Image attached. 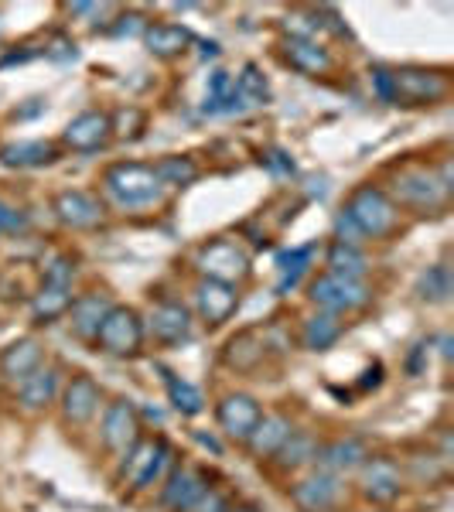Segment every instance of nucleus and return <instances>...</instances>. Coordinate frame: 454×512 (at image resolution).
Returning <instances> with one entry per match:
<instances>
[{"instance_id":"1","label":"nucleus","mask_w":454,"mask_h":512,"mask_svg":"<svg viewBox=\"0 0 454 512\" xmlns=\"http://www.w3.org/2000/svg\"><path fill=\"white\" fill-rule=\"evenodd\" d=\"M103 192L120 205V209H147L164 192V185L154 175V168L137 161H120L103 171Z\"/></svg>"},{"instance_id":"2","label":"nucleus","mask_w":454,"mask_h":512,"mask_svg":"<svg viewBox=\"0 0 454 512\" xmlns=\"http://www.w3.org/2000/svg\"><path fill=\"white\" fill-rule=\"evenodd\" d=\"M144 335V318L134 308H127V304H113L93 342L99 352L113 355V359H134V355H140Z\"/></svg>"},{"instance_id":"3","label":"nucleus","mask_w":454,"mask_h":512,"mask_svg":"<svg viewBox=\"0 0 454 512\" xmlns=\"http://www.w3.org/2000/svg\"><path fill=\"white\" fill-rule=\"evenodd\" d=\"M345 216L359 226V233L366 239H383L390 236V229L396 226V205L393 198L376 185H359L356 192L345 202Z\"/></svg>"},{"instance_id":"4","label":"nucleus","mask_w":454,"mask_h":512,"mask_svg":"<svg viewBox=\"0 0 454 512\" xmlns=\"http://www.w3.org/2000/svg\"><path fill=\"white\" fill-rule=\"evenodd\" d=\"M369 297L373 294H369V287L362 280L335 277V274H318L308 284V301L318 311H328V315H349V311L362 308Z\"/></svg>"},{"instance_id":"5","label":"nucleus","mask_w":454,"mask_h":512,"mask_svg":"<svg viewBox=\"0 0 454 512\" xmlns=\"http://www.w3.org/2000/svg\"><path fill=\"white\" fill-rule=\"evenodd\" d=\"M198 270H202L209 280L236 287L239 280L250 277L253 263H250V253H246L239 243H233V239H216V243L198 250Z\"/></svg>"},{"instance_id":"6","label":"nucleus","mask_w":454,"mask_h":512,"mask_svg":"<svg viewBox=\"0 0 454 512\" xmlns=\"http://www.w3.org/2000/svg\"><path fill=\"white\" fill-rule=\"evenodd\" d=\"M260 417H263V410L250 393H229V396H222L219 407H216V420H219L222 434L233 437V441H243V444L250 441L253 431H257Z\"/></svg>"},{"instance_id":"7","label":"nucleus","mask_w":454,"mask_h":512,"mask_svg":"<svg viewBox=\"0 0 454 512\" xmlns=\"http://www.w3.org/2000/svg\"><path fill=\"white\" fill-rule=\"evenodd\" d=\"M171 448L164 441H147V437H137V444L127 451V478L134 489H151L161 478V472L168 468Z\"/></svg>"},{"instance_id":"8","label":"nucleus","mask_w":454,"mask_h":512,"mask_svg":"<svg viewBox=\"0 0 454 512\" xmlns=\"http://www.w3.org/2000/svg\"><path fill=\"white\" fill-rule=\"evenodd\" d=\"M393 195L400 198L403 205H414V209H434L441 205L448 192L444 185L437 181L434 171H424V168H407L393 178Z\"/></svg>"},{"instance_id":"9","label":"nucleus","mask_w":454,"mask_h":512,"mask_svg":"<svg viewBox=\"0 0 454 512\" xmlns=\"http://www.w3.org/2000/svg\"><path fill=\"white\" fill-rule=\"evenodd\" d=\"M144 332L154 335V342L161 345H178L192 338V311L181 301H161L154 304L151 318H147Z\"/></svg>"},{"instance_id":"10","label":"nucleus","mask_w":454,"mask_h":512,"mask_svg":"<svg viewBox=\"0 0 454 512\" xmlns=\"http://www.w3.org/2000/svg\"><path fill=\"white\" fill-rule=\"evenodd\" d=\"M52 212H55V219L69 229H96L99 222H103V202L89 192H79V188L55 195Z\"/></svg>"},{"instance_id":"11","label":"nucleus","mask_w":454,"mask_h":512,"mask_svg":"<svg viewBox=\"0 0 454 512\" xmlns=\"http://www.w3.org/2000/svg\"><path fill=\"white\" fill-rule=\"evenodd\" d=\"M393 86L396 103L400 99H407V103H437V99L448 96V79L431 69H396Z\"/></svg>"},{"instance_id":"12","label":"nucleus","mask_w":454,"mask_h":512,"mask_svg":"<svg viewBox=\"0 0 454 512\" xmlns=\"http://www.w3.org/2000/svg\"><path fill=\"white\" fill-rule=\"evenodd\" d=\"M140 431V420H137V410L130 400H117L106 407L103 414V424H99V437L110 451H130L137 444V434Z\"/></svg>"},{"instance_id":"13","label":"nucleus","mask_w":454,"mask_h":512,"mask_svg":"<svg viewBox=\"0 0 454 512\" xmlns=\"http://www.w3.org/2000/svg\"><path fill=\"white\" fill-rule=\"evenodd\" d=\"M195 308L202 315L205 325H222L236 315L239 308V294L233 284H219V280H198L195 287Z\"/></svg>"},{"instance_id":"14","label":"nucleus","mask_w":454,"mask_h":512,"mask_svg":"<svg viewBox=\"0 0 454 512\" xmlns=\"http://www.w3.org/2000/svg\"><path fill=\"white\" fill-rule=\"evenodd\" d=\"M369 451L359 437H335L328 444H318L315 451V465L318 472H328V475H345V472H356V468L366 465Z\"/></svg>"},{"instance_id":"15","label":"nucleus","mask_w":454,"mask_h":512,"mask_svg":"<svg viewBox=\"0 0 454 512\" xmlns=\"http://www.w3.org/2000/svg\"><path fill=\"white\" fill-rule=\"evenodd\" d=\"M110 134H113V120L99 110H86L65 127L62 140H65V147H72V151L89 154V151H99V147L110 140Z\"/></svg>"},{"instance_id":"16","label":"nucleus","mask_w":454,"mask_h":512,"mask_svg":"<svg viewBox=\"0 0 454 512\" xmlns=\"http://www.w3.org/2000/svg\"><path fill=\"white\" fill-rule=\"evenodd\" d=\"M342 478L338 475H328V472H315L308 478H301V482L294 485V502L301 506L304 512H328L332 506H338V499H342Z\"/></svg>"},{"instance_id":"17","label":"nucleus","mask_w":454,"mask_h":512,"mask_svg":"<svg viewBox=\"0 0 454 512\" xmlns=\"http://www.w3.org/2000/svg\"><path fill=\"white\" fill-rule=\"evenodd\" d=\"M362 472V495L373 502H393L396 495L403 492V475L396 468V461L390 458H366V465L359 468Z\"/></svg>"},{"instance_id":"18","label":"nucleus","mask_w":454,"mask_h":512,"mask_svg":"<svg viewBox=\"0 0 454 512\" xmlns=\"http://www.w3.org/2000/svg\"><path fill=\"white\" fill-rule=\"evenodd\" d=\"M99 403H103V393L89 376H72L62 390V417L69 424H89L99 414Z\"/></svg>"},{"instance_id":"19","label":"nucleus","mask_w":454,"mask_h":512,"mask_svg":"<svg viewBox=\"0 0 454 512\" xmlns=\"http://www.w3.org/2000/svg\"><path fill=\"white\" fill-rule=\"evenodd\" d=\"M205 478L195 472V468H175V472L168 475V482H164L161 489V506L168 512H192L195 502L205 495Z\"/></svg>"},{"instance_id":"20","label":"nucleus","mask_w":454,"mask_h":512,"mask_svg":"<svg viewBox=\"0 0 454 512\" xmlns=\"http://www.w3.org/2000/svg\"><path fill=\"white\" fill-rule=\"evenodd\" d=\"M62 390V373L59 366H38L31 376H24L18 383V400L24 410H45L48 403Z\"/></svg>"},{"instance_id":"21","label":"nucleus","mask_w":454,"mask_h":512,"mask_svg":"<svg viewBox=\"0 0 454 512\" xmlns=\"http://www.w3.org/2000/svg\"><path fill=\"white\" fill-rule=\"evenodd\" d=\"M110 308H113V301L106 294H99V291L82 294L69 304V311H65V315H69V328L79 338H96L103 318L110 315Z\"/></svg>"},{"instance_id":"22","label":"nucleus","mask_w":454,"mask_h":512,"mask_svg":"<svg viewBox=\"0 0 454 512\" xmlns=\"http://www.w3.org/2000/svg\"><path fill=\"white\" fill-rule=\"evenodd\" d=\"M41 359H45V352H41L38 338H18L0 352V376L21 383L24 376H31L41 366Z\"/></svg>"},{"instance_id":"23","label":"nucleus","mask_w":454,"mask_h":512,"mask_svg":"<svg viewBox=\"0 0 454 512\" xmlns=\"http://www.w3.org/2000/svg\"><path fill=\"white\" fill-rule=\"evenodd\" d=\"M291 431H294V424L284 414H263L260 424H257V431H253L250 441H246V448H250V454L257 461L274 458V454L280 451V444L291 437Z\"/></svg>"},{"instance_id":"24","label":"nucleus","mask_w":454,"mask_h":512,"mask_svg":"<svg viewBox=\"0 0 454 512\" xmlns=\"http://www.w3.org/2000/svg\"><path fill=\"white\" fill-rule=\"evenodd\" d=\"M59 158L48 140H18V144L0 147V164L4 168H41V164H52Z\"/></svg>"},{"instance_id":"25","label":"nucleus","mask_w":454,"mask_h":512,"mask_svg":"<svg viewBox=\"0 0 454 512\" xmlns=\"http://www.w3.org/2000/svg\"><path fill=\"white\" fill-rule=\"evenodd\" d=\"M202 113L205 117H233V113H246V106L239 103V96H236V86H233V76H229V72H212Z\"/></svg>"},{"instance_id":"26","label":"nucleus","mask_w":454,"mask_h":512,"mask_svg":"<svg viewBox=\"0 0 454 512\" xmlns=\"http://www.w3.org/2000/svg\"><path fill=\"white\" fill-rule=\"evenodd\" d=\"M144 45L158 59H175L192 45V31L181 24H151V28H144Z\"/></svg>"},{"instance_id":"27","label":"nucleus","mask_w":454,"mask_h":512,"mask_svg":"<svg viewBox=\"0 0 454 512\" xmlns=\"http://www.w3.org/2000/svg\"><path fill=\"white\" fill-rule=\"evenodd\" d=\"M284 55L297 72H308V76H325L332 69V55L318 45V41H304V38H287L284 41Z\"/></svg>"},{"instance_id":"28","label":"nucleus","mask_w":454,"mask_h":512,"mask_svg":"<svg viewBox=\"0 0 454 512\" xmlns=\"http://www.w3.org/2000/svg\"><path fill=\"white\" fill-rule=\"evenodd\" d=\"M345 332V325H342V318L338 315H328V311H318V315H311L308 321H304V349H311V352H328L332 345L342 338Z\"/></svg>"},{"instance_id":"29","label":"nucleus","mask_w":454,"mask_h":512,"mask_svg":"<svg viewBox=\"0 0 454 512\" xmlns=\"http://www.w3.org/2000/svg\"><path fill=\"white\" fill-rule=\"evenodd\" d=\"M325 267H328V274H335V277H349V280H362V274L369 270V263H366V253L359 250V246H349V243H335L328 246V253H325Z\"/></svg>"},{"instance_id":"30","label":"nucleus","mask_w":454,"mask_h":512,"mask_svg":"<svg viewBox=\"0 0 454 512\" xmlns=\"http://www.w3.org/2000/svg\"><path fill=\"white\" fill-rule=\"evenodd\" d=\"M164 386H168L171 407H175L181 417H198L205 410L202 390H198L195 383H188V379H181L178 373H171V369H164Z\"/></svg>"},{"instance_id":"31","label":"nucleus","mask_w":454,"mask_h":512,"mask_svg":"<svg viewBox=\"0 0 454 512\" xmlns=\"http://www.w3.org/2000/svg\"><path fill=\"white\" fill-rule=\"evenodd\" d=\"M315 260V246H294V250H280L277 253V270H280V284L277 294H287L297 287V280L304 277V270Z\"/></svg>"},{"instance_id":"32","label":"nucleus","mask_w":454,"mask_h":512,"mask_svg":"<svg viewBox=\"0 0 454 512\" xmlns=\"http://www.w3.org/2000/svg\"><path fill=\"white\" fill-rule=\"evenodd\" d=\"M233 86H236L239 103H243L246 110H257V106L270 103V82L260 72V65H253V62L243 65V72H239V79H233Z\"/></svg>"},{"instance_id":"33","label":"nucleus","mask_w":454,"mask_h":512,"mask_svg":"<svg viewBox=\"0 0 454 512\" xmlns=\"http://www.w3.org/2000/svg\"><path fill=\"white\" fill-rule=\"evenodd\" d=\"M315 451H318V441L311 434L304 431H291L284 444H280V451L274 454L277 465L284 468V472H297V468L311 465L315 461Z\"/></svg>"},{"instance_id":"34","label":"nucleus","mask_w":454,"mask_h":512,"mask_svg":"<svg viewBox=\"0 0 454 512\" xmlns=\"http://www.w3.org/2000/svg\"><path fill=\"white\" fill-rule=\"evenodd\" d=\"M451 291H454V280L444 263H434V267H427L424 274L417 277V297L424 304H448Z\"/></svg>"},{"instance_id":"35","label":"nucleus","mask_w":454,"mask_h":512,"mask_svg":"<svg viewBox=\"0 0 454 512\" xmlns=\"http://www.w3.org/2000/svg\"><path fill=\"white\" fill-rule=\"evenodd\" d=\"M263 359V342H257V335L253 332H239L229 338L226 345V362L236 369H253L257 362Z\"/></svg>"},{"instance_id":"36","label":"nucleus","mask_w":454,"mask_h":512,"mask_svg":"<svg viewBox=\"0 0 454 512\" xmlns=\"http://www.w3.org/2000/svg\"><path fill=\"white\" fill-rule=\"evenodd\" d=\"M72 304V294L62 291V287H41V294H35L31 301V311H35L38 321H52V318H62Z\"/></svg>"},{"instance_id":"37","label":"nucleus","mask_w":454,"mask_h":512,"mask_svg":"<svg viewBox=\"0 0 454 512\" xmlns=\"http://www.w3.org/2000/svg\"><path fill=\"white\" fill-rule=\"evenodd\" d=\"M154 175H158L161 185H192L198 178V164L192 158L175 154V158H161L158 168H154Z\"/></svg>"},{"instance_id":"38","label":"nucleus","mask_w":454,"mask_h":512,"mask_svg":"<svg viewBox=\"0 0 454 512\" xmlns=\"http://www.w3.org/2000/svg\"><path fill=\"white\" fill-rule=\"evenodd\" d=\"M72 277H76V263L69 256H52L45 267V287H62V291H72Z\"/></svg>"},{"instance_id":"39","label":"nucleus","mask_w":454,"mask_h":512,"mask_svg":"<svg viewBox=\"0 0 454 512\" xmlns=\"http://www.w3.org/2000/svg\"><path fill=\"white\" fill-rule=\"evenodd\" d=\"M335 239H338V243L359 246L366 236L359 233V226H356V222H352L349 216H345V212H338V216H335Z\"/></svg>"},{"instance_id":"40","label":"nucleus","mask_w":454,"mask_h":512,"mask_svg":"<svg viewBox=\"0 0 454 512\" xmlns=\"http://www.w3.org/2000/svg\"><path fill=\"white\" fill-rule=\"evenodd\" d=\"M373 89L383 103H396V86H393V72L390 69H373Z\"/></svg>"},{"instance_id":"41","label":"nucleus","mask_w":454,"mask_h":512,"mask_svg":"<svg viewBox=\"0 0 454 512\" xmlns=\"http://www.w3.org/2000/svg\"><path fill=\"white\" fill-rule=\"evenodd\" d=\"M192 512H229V502H226V495L205 489V495L195 502V509H192Z\"/></svg>"},{"instance_id":"42","label":"nucleus","mask_w":454,"mask_h":512,"mask_svg":"<svg viewBox=\"0 0 454 512\" xmlns=\"http://www.w3.org/2000/svg\"><path fill=\"white\" fill-rule=\"evenodd\" d=\"M18 229H24V216L0 202V233H18Z\"/></svg>"},{"instance_id":"43","label":"nucleus","mask_w":454,"mask_h":512,"mask_svg":"<svg viewBox=\"0 0 454 512\" xmlns=\"http://www.w3.org/2000/svg\"><path fill=\"white\" fill-rule=\"evenodd\" d=\"M366 379H362V390H369V386H379V376H383V366H373V369H366V373H362Z\"/></svg>"},{"instance_id":"44","label":"nucleus","mask_w":454,"mask_h":512,"mask_svg":"<svg viewBox=\"0 0 454 512\" xmlns=\"http://www.w3.org/2000/svg\"><path fill=\"white\" fill-rule=\"evenodd\" d=\"M195 437H198V441H202V444H205V448H209V451H216V454H219V444L212 441V437H205V434H195Z\"/></svg>"},{"instance_id":"45","label":"nucleus","mask_w":454,"mask_h":512,"mask_svg":"<svg viewBox=\"0 0 454 512\" xmlns=\"http://www.w3.org/2000/svg\"><path fill=\"white\" fill-rule=\"evenodd\" d=\"M229 512H257V509H229Z\"/></svg>"},{"instance_id":"46","label":"nucleus","mask_w":454,"mask_h":512,"mask_svg":"<svg viewBox=\"0 0 454 512\" xmlns=\"http://www.w3.org/2000/svg\"><path fill=\"white\" fill-rule=\"evenodd\" d=\"M0 31H4V24H0Z\"/></svg>"}]
</instances>
